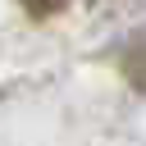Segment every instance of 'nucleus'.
Segmentation results:
<instances>
[{
    "mask_svg": "<svg viewBox=\"0 0 146 146\" xmlns=\"http://www.w3.org/2000/svg\"><path fill=\"white\" fill-rule=\"evenodd\" d=\"M23 9H27V14H36V18H46V14H59V9H64V0H23Z\"/></svg>",
    "mask_w": 146,
    "mask_h": 146,
    "instance_id": "f257e3e1",
    "label": "nucleus"
}]
</instances>
